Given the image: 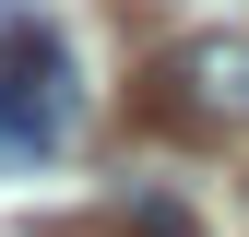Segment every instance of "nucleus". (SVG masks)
I'll list each match as a JSON object with an SVG mask.
<instances>
[{
  "mask_svg": "<svg viewBox=\"0 0 249 237\" xmlns=\"http://www.w3.org/2000/svg\"><path fill=\"white\" fill-rule=\"evenodd\" d=\"M83 118V71L48 12H0V166H48Z\"/></svg>",
  "mask_w": 249,
  "mask_h": 237,
  "instance_id": "1",
  "label": "nucleus"
},
{
  "mask_svg": "<svg viewBox=\"0 0 249 237\" xmlns=\"http://www.w3.org/2000/svg\"><path fill=\"white\" fill-rule=\"evenodd\" d=\"M142 131H166V142H237L249 131V36L237 24H202L142 71Z\"/></svg>",
  "mask_w": 249,
  "mask_h": 237,
  "instance_id": "2",
  "label": "nucleus"
},
{
  "mask_svg": "<svg viewBox=\"0 0 249 237\" xmlns=\"http://www.w3.org/2000/svg\"><path fill=\"white\" fill-rule=\"evenodd\" d=\"M36 237H202L178 190H119V202H83V214H48Z\"/></svg>",
  "mask_w": 249,
  "mask_h": 237,
  "instance_id": "3",
  "label": "nucleus"
}]
</instances>
